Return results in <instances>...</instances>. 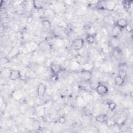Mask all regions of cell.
I'll list each match as a JSON object with an SVG mask.
<instances>
[{
    "label": "cell",
    "instance_id": "6da1fadb",
    "mask_svg": "<svg viewBox=\"0 0 133 133\" xmlns=\"http://www.w3.org/2000/svg\"><path fill=\"white\" fill-rule=\"evenodd\" d=\"M84 40L82 38H76L71 43V47L75 51H79L84 47Z\"/></svg>",
    "mask_w": 133,
    "mask_h": 133
},
{
    "label": "cell",
    "instance_id": "7a4b0ae2",
    "mask_svg": "<svg viewBox=\"0 0 133 133\" xmlns=\"http://www.w3.org/2000/svg\"><path fill=\"white\" fill-rule=\"evenodd\" d=\"M79 74L81 79L85 82H89L92 77V72L89 70L82 69Z\"/></svg>",
    "mask_w": 133,
    "mask_h": 133
},
{
    "label": "cell",
    "instance_id": "3957f363",
    "mask_svg": "<svg viewBox=\"0 0 133 133\" xmlns=\"http://www.w3.org/2000/svg\"><path fill=\"white\" fill-rule=\"evenodd\" d=\"M47 91V86L44 83H39L36 89V92L38 97L39 99L43 98L46 94Z\"/></svg>",
    "mask_w": 133,
    "mask_h": 133
},
{
    "label": "cell",
    "instance_id": "277c9868",
    "mask_svg": "<svg viewBox=\"0 0 133 133\" xmlns=\"http://www.w3.org/2000/svg\"><path fill=\"white\" fill-rule=\"evenodd\" d=\"M96 92L100 96H104L109 92V88L106 85L100 84L96 86Z\"/></svg>",
    "mask_w": 133,
    "mask_h": 133
},
{
    "label": "cell",
    "instance_id": "5b68a950",
    "mask_svg": "<svg viewBox=\"0 0 133 133\" xmlns=\"http://www.w3.org/2000/svg\"><path fill=\"white\" fill-rule=\"evenodd\" d=\"M50 70L52 74H57L58 75L63 70L62 66L58 63H51L50 65Z\"/></svg>",
    "mask_w": 133,
    "mask_h": 133
},
{
    "label": "cell",
    "instance_id": "8992f818",
    "mask_svg": "<svg viewBox=\"0 0 133 133\" xmlns=\"http://www.w3.org/2000/svg\"><path fill=\"white\" fill-rule=\"evenodd\" d=\"M21 77V72L19 70H12L9 74V78L11 81H16Z\"/></svg>",
    "mask_w": 133,
    "mask_h": 133
},
{
    "label": "cell",
    "instance_id": "52a82bcc",
    "mask_svg": "<svg viewBox=\"0 0 133 133\" xmlns=\"http://www.w3.org/2000/svg\"><path fill=\"white\" fill-rule=\"evenodd\" d=\"M116 6L115 3L112 1H103V7L109 10H113Z\"/></svg>",
    "mask_w": 133,
    "mask_h": 133
},
{
    "label": "cell",
    "instance_id": "ba28073f",
    "mask_svg": "<svg viewBox=\"0 0 133 133\" xmlns=\"http://www.w3.org/2000/svg\"><path fill=\"white\" fill-rule=\"evenodd\" d=\"M109 45L112 48L118 47L121 44V42L118 37H111L109 42Z\"/></svg>",
    "mask_w": 133,
    "mask_h": 133
},
{
    "label": "cell",
    "instance_id": "9c48e42d",
    "mask_svg": "<svg viewBox=\"0 0 133 133\" xmlns=\"http://www.w3.org/2000/svg\"><path fill=\"white\" fill-rule=\"evenodd\" d=\"M128 24L127 21L124 18H121L118 19L115 23V25L121 28L122 30L125 29L126 26Z\"/></svg>",
    "mask_w": 133,
    "mask_h": 133
},
{
    "label": "cell",
    "instance_id": "30bf717a",
    "mask_svg": "<svg viewBox=\"0 0 133 133\" xmlns=\"http://www.w3.org/2000/svg\"><path fill=\"white\" fill-rule=\"evenodd\" d=\"M95 120L97 122L100 123H104L108 121V115L106 114H100L96 116Z\"/></svg>",
    "mask_w": 133,
    "mask_h": 133
},
{
    "label": "cell",
    "instance_id": "8fae6325",
    "mask_svg": "<svg viewBox=\"0 0 133 133\" xmlns=\"http://www.w3.org/2000/svg\"><path fill=\"white\" fill-rule=\"evenodd\" d=\"M121 31H122V29L121 28L114 25L111 31L112 37H118V36L121 33Z\"/></svg>",
    "mask_w": 133,
    "mask_h": 133
},
{
    "label": "cell",
    "instance_id": "7c38bea8",
    "mask_svg": "<svg viewBox=\"0 0 133 133\" xmlns=\"http://www.w3.org/2000/svg\"><path fill=\"white\" fill-rule=\"evenodd\" d=\"M112 54L113 57L115 59H118V58H119V57L122 55V50L119 47L113 48Z\"/></svg>",
    "mask_w": 133,
    "mask_h": 133
},
{
    "label": "cell",
    "instance_id": "4fadbf2b",
    "mask_svg": "<svg viewBox=\"0 0 133 133\" xmlns=\"http://www.w3.org/2000/svg\"><path fill=\"white\" fill-rule=\"evenodd\" d=\"M125 79L123 77H121L118 75H117L114 77V81L115 83V84L118 86H122L124 85L125 83Z\"/></svg>",
    "mask_w": 133,
    "mask_h": 133
},
{
    "label": "cell",
    "instance_id": "5bb4252c",
    "mask_svg": "<svg viewBox=\"0 0 133 133\" xmlns=\"http://www.w3.org/2000/svg\"><path fill=\"white\" fill-rule=\"evenodd\" d=\"M132 2V0H124L122 2V5L125 10H129L131 8Z\"/></svg>",
    "mask_w": 133,
    "mask_h": 133
},
{
    "label": "cell",
    "instance_id": "9a60e30c",
    "mask_svg": "<svg viewBox=\"0 0 133 133\" xmlns=\"http://www.w3.org/2000/svg\"><path fill=\"white\" fill-rule=\"evenodd\" d=\"M33 7L37 10L42 9L43 8V3L42 1L35 0L33 1Z\"/></svg>",
    "mask_w": 133,
    "mask_h": 133
},
{
    "label": "cell",
    "instance_id": "2e32d148",
    "mask_svg": "<svg viewBox=\"0 0 133 133\" xmlns=\"http://www.w3.org/2000/svg\"><path fill=\"white\" fill-rule=\"evenodd\" d=\"M85 41L89 44H93L96 41V36L92 34H88L85 38Z\"/></svg>",
    "mask_w": 133,
    "mask_h": 133
},
{
    "label": "cell",
    "instance_id": "e0dca14e",
    "mask_svg": "<svg viewBox=\"0 0 133 133\" xmlns=\"http://www.w3.org/2000/svg\"><path fill=\"white\" fill-rule=\"evenodd\" d=\"M42 25L44 29L48 30L51 28V22L48 20H43L42 21Z\"/></svg>",
    "mask_w": 133,
    "mask_h": 133
},
{
    "label": "cell",
    "instance_id": "ac0fdd59",
    "mask_svg": "<svg viewBox=\"0 0 133 133\" xmlns=\"http://www.w3.org/2000/svg\"><path fill=\"white\" fill-rule=\"evenodd\" d=\"M108 107L110 111H114L116 109L117 105H116V104L115 102H114L113 101H111V102H109L108 103Z\"/></svg>",
    "mask_w": 133,
    "mask_h": 133
},
{
    "label": "cell",
    "instance_id": "d6986e66",
    "mask_svg": "<svg viewBox=\"0 0 133 133\" xmlns=\"http://www.w3.org/2000/svg\"><path fill=\"white\" fill-rule=\"evenodd\" d=\"M118 75L125 79L127 76V72L125 69H121L118 71Z\"/></svg>",
    "mask_w": 133,
    "mask_h": 133
},
{
    "label": "cell",
    "instance_id": "ffe728a7",
    "mask_svg": "<svg viewBox=\"0 0 133 133\" xmlns=\"http://www.w3.org/2000/svg\"><path fill=\"white\" fill-rule=\"evenodd\" d=\"M76 61L79 64H83L85 62V58H84V57L82 56L81 55H78L76 57Z\"/></svg>",
    "mask_w": 133,
    "mask_h": 133
},
{
    "label": "cell",
    "instance_id": "44dd1931",
    "mask_svg": "<svg viewBox=\"0 0 133 133\" xmlns=\"http://www.w3.org/2000/svg\"><path fill=\"white\" fill-rule=\"evenodd\" d=\"M58 121L60 123V124H63L65 123L66 122V118L65 116H61L59 117L58 118Z\"/></svg>",
    "mask_w": 133,
    "mask_h": 133
},
{
    "label": "cell",
    "instance_id": "7402d4cb",
    "mask_svg": "<svg viewBox=\"0 0 133 133\" xmlns=\"http://www.w3.org/2000/svg\"><path fill=\"white\" fill-rule=\"evenodd\" d=\"M58 78H59V77H58V75L57 74H52L51 76V79L54 82L58 81Z\"/></svg>",
    "mask_w": 133,
    "mask_h": 133
},
{
    "label": "cell",
    "instance_id": "603a6c76",
    "mask_svg": "<svg viewBox=\"0 0 133 133\" xmlns=\"http://www.w3.org/2000/svg\"><path fill=\"white\" fill-rule=\"evenodd\" d=\"M125 29H126V30L127 31V32H128V33L131 32L132 30V27H131L130 25H129V24H128V25L126 26V27L125 28Z\"/></svg>",
    "mask_w": 133,
    "mask_h": 133
}]
</instances>
